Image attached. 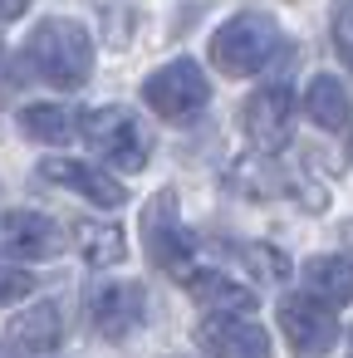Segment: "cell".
I'll return each instance as SVG.
<instances>
[{"mask_svg":"<svg viewBox=\"0 0 353 358\" xmlns=\"http://www.w3.org/2000/svg\"><path fill=\"white\" fill-rule=\"evenodd\" d=\"M30 69L55 89H79L94 74V40L79 20H45L25 45Z\"/></svg>","mask_w":353,"mask_h":358,"instance_id":"cell-1","label":"cell"},{"mask_svg":"<svg viewBox=\"0 0 353 358\" xmlns=\"http://www.w3.org/2000/svg\"><path fill=\"white\" fill-rule=\"evenodd\" d=\"M275 55H280V25L265 10H240L211 35V64L231 79L260 74Z\"/></svg>","mask_w":353,"mask_h":358,"instance_id":"cell-2","label":"cell"},{"mask_svg":"<svg viewBox=\"0 0 353 358\" xmlns=\"http://www.w3.org/2000/svg\"><path fill=\"white\" fill-rule=\"evenodd\" d=\"M143 99H147V108H152L157 118H167V123H187V118H196V113L206 108L211 84H206V74H201L192 59H172V64H162V69L147 74Z\"/></svg>","mask_w":353,"mask_h":358,"instance_id":"cell-3","label":"cell"},{"mask_svg":"<svg viewBox=\"0 0 353 358\" xmlns=\"http://www.w3.org/2000/svg\"><path fill=\"white\" fill-rule=\"evenodd\" d=\"M280 329H284V343L294 348V358H324L338 348V334H343L333 309L324 299H314L309 289L280 299Z\"/></svg>","mask_w":353,"mask_h":358,"instance_id":"cell-4","label":"cell"},{"mask_svg":"<svg viewBox=\"0 0 353 358\" xmlns=\"http://www.w3.org/2000/svg\"><path fill=\"white\" fill-rule=\"evenodd\" d=\"M79 123H84V128H79V133H84V143H89L99 157H108V162H118V167H128V172H138V167L147 162V143H143L138 118H133L128 108L103 103V108L84 113Z\"/></svg>","mask_w":353,"mask_h":358,"instance_id":"cell-5","label":"cell"},{"mask_svg":"<svg viewBox=\"0 0 353 358\" xmlns=\"http://www.w3.org/2000/svg\"><path fill=\"white\" fill-rule=\"evenodd\" d=\"M143 250H147L152 270H187L192 231L182 226V211H177V196L172 192H157L143 206Z\"/></svg>","mask_w":353,"mask_h":358,"instance_id":"cell-6","label":"cell"},{"mask_svg":"<svg viewBox=\"0 0 353 358\" xmlns=\"http://www.w3.org/2000/svg\"><path fill=\"white\" fill-rule=\"evenodd\" d=\"M240 128L260 152H280L289 143V133H294V94H289V84L255 89L245 99V108H240Z\"/></svg>","mask_w":353,"mask_h":358,"instance_id":"cell-7","label":"cell"},{"mask_svg":"<svg viewBox=\"0 0 353 358\" xmlns=\"http://www.w3.org/2000/svg\"><path fill=\"white\" fill-rule=\"evenodd\" d=\"M64 250L59 226L40 211H6L0 216V255L6 260H55Z\"/></svg>","mask_w":353,"mask_h":358,"instance_id":"cell-8","label":"cell"},{"mask_svg":"<svg viewBox=\"0 0 353 358\" xmlns=\"http://www.w3.org/2000/svg\"><path fill=\"white\" fill-rule=\"evenodd\" d=\"M196 343L211 358H270V334L240 314H211L196 324Z\"/></svg>","mask_w":353,"mask_h":358,"instance_id":"cell-9","label":"cell"},{"mask_svg":"<svg viewBox=\"0 0 353 358\" xmlns=\"http://www.w3.org/2000/svg\"><path fill=\"white\" fill-rule=\"evenodd\" d=\"M143 304H147L143 285H133V280H103V285L89 289V319H94V329L103 338L133 334L138 319H143Z\"/></svg>","mask_w":353,"mask_h":358,"instance_id":"cell-10","label":"cell"},{"mask_svg":"<svg viewBox=\"0 0 353 358\" xmlns=\"http://www.w3.org/2000/svg\"><path fill=\"white\" fill-rule=\"evenodd\" d=\"M40 177H45V182H55V187L79 192V196H89V201H99V206H123V187H118L108 172L89 167V162L55 157V162H40Z\"/></svg>","mask_w":353,"mask_h":358,"instance_id":"cell-11","label":"cell"},{"mask_svg":"<svg viewBox=\"0 0 353 358\" xmlns=\"http://www.w3.org/2000/svg\"><path fill=\"white\" fill-rule=\"evenodd\" d=\"M187 289H192V299L206 309V314H255V289H245L240 280H226V275H216V270H201V275H192L187 280Z\"/></svg>","mask_w":353,"mask_h":358,"instance_id":"cell-12","label":"cell"},{"mask_svg":"<svg viewBox=\"0 0 353 358\" xmlns=\"http://www.w3.org/2000/svg\"><path fill=\"white\" fill-rule=\"evenodd\" d=\"M304 113H309V123H319L324 133L348 128V118H353L348 89H343L333 74H314V79H309V94H304Z\"/></svg>","mask_w":353,"mask_h":358,"instance_id":"cell-13","label":"cell"},{"mask_svg":"<svg viewBox=\"0 0 353 358\" xmlns=\"http://www.w3.org/2000/svg\"><path fill=\"white\" fill-rule=\"evenodd\" d=\"M304 285L329 309L333 304H353V260H343V255H314L304 265Z\"/></svg>","mask_w":353,"mask_h":358,"instance_id":"cell-14","label":"cell"},{"mask_svg":"<svg viewBox=\"0 0 353 358\" xmlns=\"http://www.w3.org/2000/svg\"><path fill=\"white\" fill-rule=\"evenodd\" d=\"M10 338H15L25 353H50V348L64 338V319H59L55 304H35V309H25V314L10 324Z\"/></svg>","mask_w":353,"mask_h":358,"instance_id":"cell-15","label":"cell"},{"mask_svg":"<svg viewBox=\"0 0 353 358\" xmlns=\"http://www.w3.org/2000/svg\"><path fill=\"white\" fill-rule=\"evenodd\" d=\"M74 241H79V255L89 260V265H118L123 255H128V236L113 226V221H79L74 226Z\"/></svg>","mask_w":353,"mask_h":358,"instance_id":"cell-16","label":"cell"},{"mask_svg":"<svg viewBox=\"0 0 353 358\" xmlns=\"http://www.w3.org/2000/svg\"><path fill=\"white\" fill-rule=\"evenodd\" d=\"M20 128H25V138H35V143H69L74 138V113L69 108H59V103H30L25 113H20Z\"/></svg>","mask_w":353,"mask_h":358,"instance_id":"cell-17","label":"cell"},{"mask_svg":"<svg viewBox=\"0 0 353 358\" xmlns=\"http://www.w3.org/2000/svg\"><path fill=\"white\" fill-rule=\"evenodd\" d=\"M245 265H250L260 280H284V275H289V260H284L275 245H265V241L245 245Z\"/></svg>","mask_w":353,"mask_h":358,"instance_id":"cell-18","label":"cell"},{"mask_svg":"<svg viewBox=\"0 0 353 358\" xmlns=\"http://www.w3.org/2000/svg\"><path fill=\"white\" fill-rule=\"evenodd\" d=\"M30 289H35V275H30V270L10 265V260H0V309L15 304V299H25Z\"/></svg>","mask_w":353,"mask_h":358,"instance_id":"cell-19","label":"cell"},{"mask_svg":"<svg viewBox=\"0 0 353 358\" xmlns=\"http://www.w3.org/2000/svg\"><path fill=\"white\" fill-rule=\"evenodd\" d=\"M333 50L353 69V0H338L333 6Z\"/></svg>","mask_w":353,"mask_h":358,"instance_id":"cell-20","label":"cell"},{"mask_svg":"<svg viewBox=\"0 0 353 358\" xmlns=\"http://www.w3.org/2000/svg\"><path fill=\"white\" fill-rule=\"evenodd\" d=\"M30 0H0V20H20Z\"/></svg>","mask_w":353,"mask_h":358,"instance_id":"cell-21","label":"cell"},{"mask_svg":"<svg viewBox=\"0 0 353 358\" xmlns=\"http://www.w3.org/2000/svg\"><path fill=\"white\" fill-rule=\"evenodd\" d=\"M348 157H353V133H348Z\"/></svg>","mask_w":353,"mask_h":358,"instance_id":"cell-22","label":"cell"}]
</instances>
